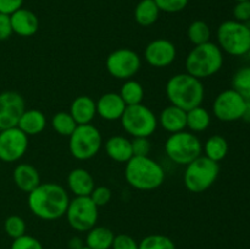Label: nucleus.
Listing matches in <instances>:
<instances>
[{
	"mask_svg": "<svg viewBox=\"0 0 250 249\" xmlns=\"http://www.w3.org/2000/svg\"><path fill=\"white\" fill-rule=\"evenodd\" d=\"M232 89L246 100H250V66H243L232 77Z\"/></svg>",
	"mask_w": 250,
	"mask_h": 249,
	"instance_id": "31",
	"label": "nucleus"
},
{
	"mask_svg": "<svg viewBox=\"0 0 250 249\" xmlns=\"http://www.w3.org/2000/svg\"><path fill=\"white\" fill-rule=\"evenodd\" d=\"M165 153L172 163L186 166L202 155L203 144L197 134L185 129L168 136L165 142Z\"/></svg>",
	"mask_w": 250,
	"mask_h": 249,
	"instance_id": "7",
	"label": "nucleus"
},
{
	"mask_svg": "<svg viewBox=\"0 0 250 249\" xmlns=\"http://www.w3.org/2000/svg\"><path fill=\"white\" fill-rule=\"evenodd\" d=\"M159 10L167 14H176L187 7L189 0H154Z\"/></svg>",
	"mask_w": 250,
	"mask_h": 249,
	"instance_id": "35",
	"label": "nucleus"
},
{
	"mask_svg": "<svg viewBox=\"0 0 250 249\" xmlns=\"http://www.w3.org/2000/svg\"><path fill=\"white\" fill-rule=\"evenodd\" d=\"M24 110L26 102L20 93L15 90L0 93V131L17 127Z\"/></svg>",
	"mask_w": 250,
	"mask_h": 249,
	"instance_id": "14",
	"label": "nucleus"
},
{
	"mask_svg": "<svg viewBox=\"0 0 250 249\" xmlns=\"http://www.w3.org/2000/svg\"><path fill=\"white\" fill-rule=\"evenodd\" d=\"M125 178L137 190L158 189L165 181L164 167L150 156H133L125 166Z\"/></svg>",
	"mask_w": 250,
	"mask_h": 249,
	"instance_id": "2",
	"label": "nucleus"
},
{
	"mask_svg": "<svg viewBox=\"0 0 250 249\" xmlns=\"http://www.w3.org/2000/svg\"><path fill=\"white\" fill-rule=\"evenodd\" d=\"M121 126L131 137H149L158 129V116L146 105L142 104L126 106L122 114Z\"/></svg>",
	"mask_w": 250,
	"mask_h": 249,
	"instance_id": "9",
	"label": "nucleus"
},
{
	"mask_svg": "<svg viewBox=\"0 0 250 249\" xmlns=\"http://www.w3.org/2000/svg\"><path fill=\"white\" fill-rule=\"evenodd\" d=\"M68 112L77 124H92L97 116V103L89 95H78L71 103Z\"/></svg>",
	"mask_w": 250,
	"mask_h": 249,
	"instance_id": "21",
	"label": "nucleus"
},
{
	"mask_svg": "<svg viewBox=\"0 0 250 249\" xmlns=\"http://www.w3.org/2000/svg\"><path fill=\"white\" fill-rule=\"evenodd\" d=\"M12 32L20 37H32L38 32L39 20L33 11L28 9L16 10L10 15Z\"/></svg>",
	"mask_w": 250,
	"mask_h": 249,
	"instance_id": "17",
	"label": "nucleus"
},
{
	"mask_svg": "<svg viewBox=\"0 0 250 249\" xmlns=\"http://www.w3.org/2000/svg\"><path fill=\"white\" fill-rule=\"evenodd\" d=\"M248 27H249V29H250V22H249V24H248Z\"/></svg>",
	"mask_w": 250,
	"mask_h": 249,
	"instance_id": "47",
	"label": "nucleus"
},
{
	"mask_svg": "<svg viewBox=\"0 0 250 249\" xmlns=\"http://www.w3.org/2000/svg\"><path fill=\"white\" fill-rule=\"evenodd\" d=\"M220 173V165L216 161L207 158L205 155L198 156L197 159L186 165L183 173V183L190 193H204L215 182Z\"/></svg>",
	"mask_w": 250,
	"mask_h": 249,
	"instance_id": "5",
	"label": "nucleus"
},
{
	"mask_svg": "<svg viewBox=\"0 0 250 249\" xmlns=\"http://www.w3.org/2000/svg\"><path fill=\"white\" fill-rule=\"evenodd\" d=\"M119 94L125 102L126 106L142 104L144 99V88L141 84V82L131 78V80L125 81L124 84L120 88Z\"/></svg>",
	"mask_w": 250,
	"mask_h": 249,
	"instance_id": "28",
	"label": "nucleus"
},
{
	"mask_svg": "<svg viewBox=\"0 0 250 249\" xmlns=\"http://www.w3.org/2000/svg\"><path fill=\"white\" fill-rule=\"evenodd\" d=\"M133 156H149L151 151V143L146 137H134L131 139Z\"/></svg>",
	"mask_w": 250,
	"mask_h": 249,
	"instance_id": "37",
	"label": "nucleus"
},
{
	"mask_svg": "<svg viewBox=\"0 0 250 249\" xmlns=\"http://www.w3.org/2000/svg\"><path fill=\"white\" fill-rule=\"evenodd\" d=\"M12 180L15 186L23 193H31L41 185V175L31 164H19L12 171Z\"/></svg>",
	"mask_w": 250,
	"mask_h": 249,
	"instance_id": "20",
	"label": "nucleus"
},
{
	"mask_svg": "<svg viewBox=\"0 0 250 249\" xmlns=\"http://www.w3.org/2000/svg\"><path fill=\"white\" fill-rule=\"evenodd\" d=\"M26 221L19 215H10L4 221V231L10 238L16 239L26 234Z\"/></svg>",
	"mask_w": 250,
	"mask_h": 249,
	"instance_id": "33",
	"label": "nucleus"
},
{
	"mask_svg": "<svg viewBox=\"0 0 250 249\" xmlns=\"http://www.w3.org/2000/svg\"><path fill=\"white\" fill-rule=\"evenodd\" d=\"M12 26L10 15L0 14V41H7L12 36Z\"/></svg>",
	"mask_w": 250,
	"mask_h": 249,
	"instance_id": "40",
	"label": "nucleus"
},
{
	"mask_svg": "<svg viewBox=\"0 0 250 249\" xmlns=\"http://www.w3.org/2000/svg\"><path fill=\"white\" fill-rule=\"evenodd\" d=\"M68 249H81L85 246L84 241L81 237H72L67 243Z\"/></svg>",
	"mask_w": 250,
	"mask_h": 249,
	"instance_id": "42",
	"label": "nucleus"
},
{
	"mask_svg": "<svg viewBox=\"0 0 250 249\" xmlns=\"http://www.w3.org/2000/svg\"><path fill=\"white\" fill-rule=\"evenodd\" d=\"M185 65L186 72L198 80L212 77L224 66V51L212 42L195 45L188 53Z\"/></svg>",
	"mask_w": 250,
	"mask_h": 249,
	"instance_id": "4",
	"label": "nucleus"
},
{
	"mask_svg": "<svg viewBox=\"0 0 250 249\" xmlns=\"http://www.w3.org/2000/svg\"><path fill=\"white\" fill-rule=\"evenodd\" d=\"M105 153L111 160L116 161V163L126 164L129 159L133 158L131 139L121 136V134L110 137L105 142Z\"/></svg>",
	"mask_w": 250,
	"mask_h": 249,
	"instance_id": "22",
	"label": "nucleus"
},
{
	"mask_svg": "<svg viewBox=\"0 0 250 249\" xmlns=\"http://www.w3.org/2000/svg\"><path fill=\"white\" fill-rule=\"evenodd\" d=\"M111 249H139V243L129 234H117L112 242Z\"/></svg>",
	"mask_w": 250,
	"mask_h": 249,
	"instance_id": "38",
	"label": "nucleus"
},
{
	"mask_svg": "<svg viewBox=\"0 0 250 249\" xmlns=\"http://www.w3.org/2000/svg\"><path fill=\"white\" fill-rule=\"evenodd\" d=\"M211 114L202 105L187 111V128L193 133H200L209 128Z\"/></svg>",
	"mask_w": 250,
	"mask_h": 249,
	"instance_id": "26",
	"label": "nucleus"
},
{
	"mask_svg": "<svg viewBox=\"0 0 250 249\" xmlns=\"http://www.w3.org/2000/svg\"><path fill=\"white\" fill-rule=\"evenodd\" d=\"M159 126L170 134L187 128V111L175 105L164 107L158 116Z\"/></svg>",
	"mask_w": 250,
	"mask_h": 249,
	"instance_id": "18",
	"label": "nucleus"
},
{
	"mask_svg": "<svg viewBox=\"0 0 250 249\" xmlns=\"http://www.w3.org/2000/svg\"><path fill=\"white\" fill-rule=\"evenodd\" d=\"M67 187L75 197H89L95 188V182L89 171L76 167L68 173Z\"/></svg>",
	"mask_w": 250,
	"mask_h": 249,
	"instance_id": "19",
	"label": "nucleus"
},
{
	"mask_svg": "<svg viewBox=\"0 0 250 249\" xmlns=\"http://www.w3.org/2000/svg\"><path fill=\"white\" fill-rule=\"evenodd\" d=\"M23 0H0V14L11 15L16 10L21 9Z\"/></svg>",
	"mask_w": 250,
	"mask_h": 249,
	"instance_id": "41",
	"label": "nucleus"
},
{
	"mask_svg": "<svg viewBox=\"0 0 250 249\" xmlns=\"http://www.w3.org/2000/svg\"><path fill=\"white\" fill-rule=\"evenodd\" d=\"M234 20L242 23L250 22V0L247 1H239L233 7Z\"/></svg>",
	"mask_w": 250,
	"mask_h": 249,
	"instance_id": "39",
	"label": "nucleus"
},
{
	"mask_svg": "<svg viewBox=\"0 0 250 249\" xmlns=\"http://www.w3.org/2000/svg\"><path fill=\"white\" fill-rule=\"evenodd\" d=\"M160 10L154 0H141L134 9V20L142 27H150L158 21Z\"/></svg>",
	"mask_w": 250,
	"mask_h": 249,
	"instance_id": "25",
	"label": "nucleus"
},
{
	"mask_svg": "<svg viewBox=\"0 0 250 249\" xmlns=\"http://www.w3.org/2000/svg\"><path fill=\"white\" fill-rule=\"evenodd\" d=\"M89 197L98 208H102L109 204L112 198V192L106 186H98L93 189Z\"/></svg>",
	"mask_w": 250,
	"mask_h": 249,
	"instance_id": "34",
	"label": "nucleus"
},
{
	"mask_svg": "<svg viewBox=\"0 0 250 249\" xmlns=\"http://www.w3.org/2000/svg\"><path fill=\"white\" fill-rule=\"evenodd\" d=\"M102 145V133L92 124H78L72 134L68 137L70 154L76 160H90L99 153Z\"/></svg>",
	"mask_w": 250,
	"mask_h": 249,
	"instance_id": "8",
	"label": "nucleus"
},
{
	"mask_svg": "<svg viewBox=\"0 0 250 249\" xmlns=\"http://www.w3.org/2000/svg\"><path fill=\"white\" fill-rule=\"evenodd\" d=\"M0 170H1V164H0Z\"/></svg>",
	"mask_w": 250,
	"mask_h": 249,
	"instance_id": "48",
	"label": "nucleus"
},
{
	"mask_svg": "<svg viewBox=\"0 0 250 249\" xmlns=\"http://www.w3.org/2000/svg\"><path fill=\"white\" fill-rule=\"evenodd\" d=\"M50 124L54 131L62 137H70L78 126L68 111H59L54 114Z\"/></svg>",
	"mask_w": 250,
	"mask_h": 249,
	"instance_id": "29",
	"label": "nucleus"
},
{
	"mask_svg": "<svg viewBox=\"0 0 250 249\" xmlns=\"http://www.w3.org/2000/svg\"><path fill=\"white\" fill-rule=\"evenodd\" d=\"M236 2H239V1H247V0H234Z\"/></svg>",
	"mask_w": 250,
	"mask_h": 249,
	"instance_id": "44",
	"label": "nucleus"
},
{
	"mask_svg": "<svg viewBox=\"0 0 250 249\" xmlns=\"http://www.w3.org/2000/svg\"><path fill=\"white\" fill-rule=\"evenodd\" d=\"M115 233L105 226H94L87 232L84 244L90 249H111Z\"/></svg>",
	"mask_w": 250,
	"mask_h": 249,
	"instance_id": "24",
	"label": "nucleus"
},
{
	"mask_svg": "<svg viewBox=\"0 0 250 249\" xmlns=\"http://www.w3.org/2000/svg\"><path fill=\"white\" fill-rule=\"evenodd\" d=\"M217 45L232 56L247 55L250 49V29L247 23L229 20L217 28Z\"/></svg>",
	"mask_w": 250,
	"mask_h": 249,
	"instance_id": "6",
	"label": "nucleus"
},
{
	"mask_svg": "<svg viewBox=\"0 0 250 249\" xmlns=\"http://www.w3.org/2000/svg\"><path fill=\"white\" fill-rule=\"evenodd\" d=\"M10 249H44L43 244L33 236L23 234L16 239H12Z\"/></svg>",
	"mask_w": 250,
	"mask_h": 249,
	"instance_id": "36",
	"label": "nucleus"
},
{
	"mask_svg": "<svg viewBox=\"0 0 250 249\" xmlns=\"http://www.w3.org/2000/svg\"><path fill=\"white\" fill-rule=\"evenodd\" d=\"M67 190L59 183L45 182L34 188L27 197L32 214L44 221H55L65 216L70 204Z\"/></svg>",
	"mask_w": 250,
	"mask_h": 249,
	"instance_id": "1",
	"label": "nucleus"
},
{
	"mask_svg": "<svg viewBox=\"0 0 250 249\" xmlns=\"http://www.w3.org/2000/svg\"><path fill=\"white\" fill-rule=\"evenodd\" d=\"M81 249H90V248H88L87 246H84V247H83V248H81Z\"/></svg>",
	"mask_w": 250,
	"mask_h": 249,
	"instance_id": "46",
	"label": "nucleus"
},
{
	"mask_svg": "<svg viewBox=\"0 0 250 249\" xmlns=\"http://www.w3.org/2000/svg\"><path fill=\"white\" fill-rule=\"evenodd\" d=\"M177 58V49L171 41L158 38L148 43L144 49V60L155 68L168 67Z\"/></svg>",
	"mask_w": 250,
	"mask_h": 249,
	"instance_id": "15",
	"label": "nucleus"
},
{
	"mask_svg": "<svg viewBox=\"0 0 250 249\" xmlns=\"http://www.w3.org/2000/svg\"><path fill=\"white\" fill-rule=\"evenodd\" d=\"M28 136L19 127L0 131V161L16 163L24 156L28 149Z\"/></svg>",
	"mask_w": 250,
	"mask_h": 249,
	"instance_id": "13",
	"label": "nucleus"
},
{
	"mask_svg": "<svg viewBox=\"0 0 250 249\" xmlns=\"http://www.w3.org/2000/svg\"><path fill=\"white\" fill-rule=\"evenodd\" d=\"M187 36L193 45H200V44H205L210 42L211 29H210L209 24L207 22L202 21V20H197V21H193L189 24Z\"/></svg>",
	"mask_w": 250,
	"mask_h": 249,
	"instance_id": "30",
	"label": "nucleus"
},
{
	"mask_svg": "<svg viewBox=\"0 0 250 249\" xmlns=\"http://www.w3.org/2000/svg\"><path fill=\"white\" fill-rule=\"evenodd\" d=\"M97 115L105 121H116L121 119L126 104L119 93L107 92L97 100Z\"/></svg>",
	"mask_w": 250,
	"mask_h": 249,
	"instance_id": "16",
	"label": "nucleus"
},
{
	"mask_svg": "<svg viewBox=\"0 0 250 249\" xmlns=\"http://www.w3.org/2000/svg\"><path fill=\"white\" fill-rule=\"evenodd\" d=\"M246 105L247 100L231 88L217 94L212 104V114L220 121H238L243 119Z\"/></svg>",
	"mask_w": 250,
	"mask_h": 249,
	"instance_id": "12",
	"label": "nucleus"
},
{
	"mask_svg": "<svg viewBox=\"0 0 250 249\" xmlns=\"http://www.w3.org/2000/svg\"><path fill=\"white\" fill-rule=\"evenodd\" d=\"M165 92L171 105L181 107L185 111L200 106L205 97L202 80H198L187 72L172 76L166 83Z\"/></svg>",
	"mask_w": 250,
	"mask_h": 249,
	"instance_id": "3",
	"label": "nucleus"
},
{
	"mask_svg": "<svg viewBox=\"0 0 250 249\" xmlns=\"http://www.w3.org/2000/svg\"><path fill=\"white\" fill-rule=\"evenodd\" d=\"M141 56L128 48H120L111 51L105 61V67L109 75L121 81L133 78L141 70Z\"/></svg>",
	"mask_w": 250,
	"mask_h": 249,
	"instance_id": "11",
	"label": "nucleus"
},
{
	"mask_svg": "<svg viewBox=\"0 0 250 249\" xmlns=\"http://www.w3.org/2000/svg\"><path fill=\"white\" fill-rule=\"evenodd\" d=\"M243 120L250 122V100H247V105H246V111H244L243 115Z\"/></svg>",
	"mask_w": 250,
	"mask_h": 249,
	"instance_id": "43",
	"label": "nucleus"
},
{
	"mask_svg": "<svg viewBox=\"0 0 250 249\" xmlns=\"http://www.w3.org/2000/svg\"><path fill=\"white\" fill-rule=\"evenodd\" d=\"M203 151L207 158L220 163L226 158L227 153H229V143L225 137L220 136V134H214L207 139L203 145Z\"/></svg>",
	"mask_w": 250,
	"mask_h": 249,
	"instance_id": "27",
	"label": "nucleus"
},
{
	"mask_svg": "<svg viewBox=\"0 0 250 249\" xmlns=\"http://www.w3.org/2000/svg\"><path fill=\"white\" fill-rule=\"evenodd\" d=\"M65 216L71 228L76 232H88L97 226L99 208L90 197H75L70 200Z\"/></svg>",
	"mask_w": 250,
	"mask_h": 249,
	"instance_id": "10",
	"label": "nucleus"
},
{
	"mask_svg": "<svg viewBox=\"0 0 250 249\" xmlns=\"http://www.w3.org/2000/svg\"><path fill=\"white\" fill-rule=\"evenodd\" d=\"M139 249H176V244L165 234H149L139 242Z\"/></svg>",
	"mask_w": 250,
	"mask_h": 249,
	"instance_id": "32",
	"label": "nucleus"
},
{
	"mask_svg": "<svg viewBox=\"0 0 250 249\" xmlns=\"http://www.w3.org/2000/svg\"><path fill=\"white\" fill-rule=\"evenodd\" d=\"M247 55H248V58H249V60H250V49H249V51H248V54H247Z\"/></svg>",
	"mask_w": 250,
	"mask_h": 249,
	"instance_id": "45",
	"label": "nucleus"
},
{
	"mask_svg": "<svg viewBox=\"0 0 250 249\" xmlns=\"http://www.w3.org/2000/svg\"><path fill=\"white\" fill-rule=\"evenodd\" d=\"M46 124L48 121H46V116L43 111L38 109H26L17 124V127L24 134L31 137L41 134L45 129Z\"/></svg>",
	"mask_w": 250,
	"mask_h": 249,
	"instance_id": "23",
	"label": "nucleus"
}]
</instances>
